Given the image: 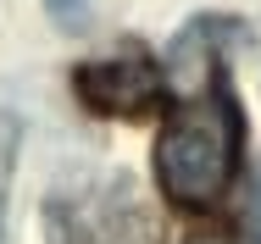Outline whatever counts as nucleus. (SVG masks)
Masks as SVG:
<instances>
[{
  "instance_id": "f257e3e1",
  "label": "nucleus",
  "mask_w": 261,
  "mask_h": 244,
  "mask_svg": "<svg viewBox=\"0 0 261 244\" xmlns=\"http://www.w3.org/2000/svg\"><path fill=\"white\" fill-rule=\"evenodd\" d=\"M239 139H245V122L222 78L200 100L178 105L156 139V178L172 195V205H189V211L217 205L239 167Z\"/></svg>"
},
{
  "instance_id": "f03ea898",
  "label": "nucleus",
  "mask_w": 261,
  "mask_h": 244,
  "mask_svg": "<svg viewBox=\"0 0 261 244\" xmlns=\"http://www.w3.org/2000/svg\"><path fill=\"white\" fill-rule=\"evenodd\" d=\"M72 89L95 117H145L150 105H161L167 78L145 50H111L72 72Z\"/></svg>"
},
{
  "instance_id": "7ed1b4c3",
  "label": "nucleus",
  "mask_w": 261,
  "mask_h": 244,
  "mask_svg": "<svg viewBox=\"0 0 261 244\" xmlns=\"http://www.w3.org/2000/svg\"><path fill=\"white\" fill-rule=\"evenodd\" d=\"M11 145H17V122L0 117V205H6V178H11Z\"/></svg>"
},
{
  "instance_id": "20e7f679",
  "label": "nucleus",
  "mask_w": 261,
  "mask_h": 244,
  "mask_svg": "<svg viewBox=\"0 0 261 244\" xmlns=\"http://www.w3.org/2000/svg\"><path fill=\"white\" fill-rule=\"evenodd\" d=\"M78 6H84V0H50V11L61 17V28H78Z\"/></svg>"
},
{
  "instance_id": "39448f33",
  "label": "nucleus",
  "mask_w": 261,
  "mask_h": 244,
  "mask_svg": "<svg viewBox=\"0 0 261 244\" xmlns=\"http://www.w3.org/2000/svg\"><path fill=\"white\" fill-rule=\"evenodd\" d=\"M250 239L261 244V172H256V189H250Z\"/></svg>"
},
{
  "instance_id": "423d86ee",
  "label": "nucleus",
  "mask_w": 261,
  "mask_h": 244,
  "mask_svg": "<svg viewBox=\"0 0 261 244\" xmlns=\"http://www.w3.org/2000/svg\"><path fill=\"white\" fill-rule=\"evenodd\" d=\"M184 244H228V239H217V233H189Z\"/></svg>"
}]
</instances>
